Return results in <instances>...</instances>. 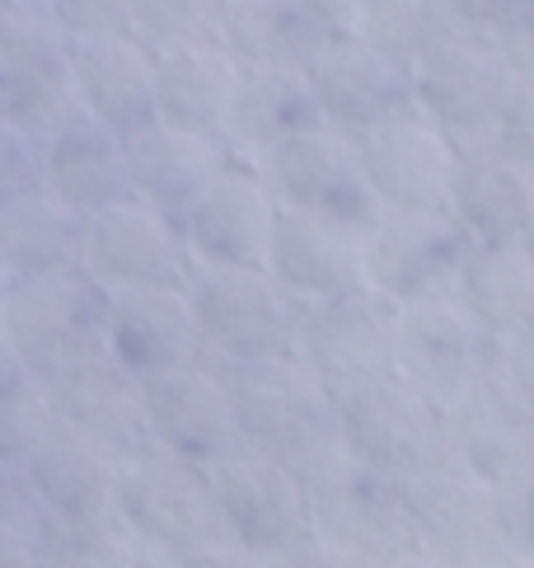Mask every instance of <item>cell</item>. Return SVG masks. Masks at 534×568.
<instances>
[{"label": "cell", "instance_id": "6da1fadb", "mask_svg": "<svg viewBox=\"0 0 534 568\" xmlns=\"http://www.w3.org/2000/svg\"><path fill=\"white\" fill-rule=\"evenodd\" d=\"M310 513V536L342 555H394L413 540V521L403 513L399 484L376 465L357 460L342 442L319 446L315 456L291 465Z\"/></svg>", "mask_w": 534, "mask_h": 568}, {"label": "cell", "instance_id": "7a4b0ae2", "mask_svg": "<svg viewBox=\"0 0 534 568\" xmlns=\"http://www.w3.org/2000/svg\"><path fill=\"white\" fill-rule=\"evenodd\" d=\"M113 517L155 555H202L225 545L207 465L183 460L155 442L117 460Z\"/></svg>", "mask_w": 534, "mask_h": 568}, {"label": "cell", "instance_id": "3957f363", "mask_svg": "<svg viewBox=\"0 0 534 568\" xmlns=\"http://www.w3.org/2000/svg\"><path fill=\"white\" fill-rule=\"evenodd\" d=\"M0 320H6L14 357L48 381L75 362L104 353L109 292L85 268L6 277L0 282Z\"/></svg>", "mask_w": 534, "mask_h": 568}, {"label": "cell", "instance_id": "277c9868", "mask_svg": "<svg viewBox=\"0 0 534 568\" xmlns=\"http://www.w3.org/2000/svg\"><path fill=\"white\" fill-rule=\"evenodd\" d=\"M225 395L235 409L239 442L258 452L296 465L315 456L319 446L338 442L333 423V395L300 357H258V362H230L220 376Z\"/></svg>", "mask_w": 534, "mask_h": 568}, {"label": "cell", "instance_id": "5b68a950", "mask_svg": "<svg viewBox=\"0 0 534 568\" xmlns=\"http://www.w3.org/2000/svg\"><path fill=\"white\" fill-rule=\"evenodd\" d=\"M408 80H413V104L455 141V146L487 141L511 90L521 85L516 71L506 67L497 38L464 29V24L441 33L437 43L418 57V67L408 71Z\"/></svg>", "mask_w": 534, "mask_h": 568}, {"label": "cell", "instance_id": "8992f818", "mask_svg": "<svg viewBox=\"0 0 534 568\" xmlns=\"http://www.w3.org/2000/svg\"><path fill=\"white\" fill-rule=\"evenodd\" d=\"M188 306L207 334V348L230 362L296 357L300 306L267 268H216L197 263L188 277Z\"/></svg>", "mask_w": 534, "mask_h": 568}, {"label": "cell", "instance_id": "52a82bcc", "mask_svg": "<svg viewBox=\"0 0 534 568\" xmlns=\"http://www.w3.org/2000/svg\"><path fill=\"white\" fill-rule=\"evenodd\" d=\"M437 446L479 475L492 494L534 479V399L502 372L437 404Z\"/></svg>", "mask_w": 534, "mask_h": 568}, {"label": "cell", "instance_id": "ba28073f", "mask_svg": "<svg viewBox=\"0 0 534 568\" xmlns=\"http://www.w3.org/2000/svg\"><path fill=\"white\" fill-rule=\"evenodd\" d=\"M258 179L277 207L315 212L328 221H342L352 231H371V221L380 216V202L361 174L357 141L328 123H315L277 141L273 151H263Z\"/></svg>", "mask_w": 534, "mask_h": 568}, {"label": "cell", "instance_id": "9c48e42d", "mask_svg": "<svg viewBox=\"0 0 534 568\" xmlns=\"http://www.w3.org/2000/svg\"><path fill=\"white\" fill-rule=\"evenodd\" d=\"M296 357L319 376V385H328V395L342 385L399 372V306L376 287L305 301Z\"/></svg>", "mask_w": 534, "mask_h": 568}, {"label": "cell", "instance_id": "30bf717a", "mask_svg": "<svg viewBox=\"0 0 534 568\" xmlns=\"http://www.w3.org/2000/svg\"><path fill=\"white\" fill-rule=\"evenodd\" d=\"M212 498L225 526V540H235L244 555H281L291 545L310 540V513H305L300 479L286 460L239 442L235 452L207 465Z\"/></svg>", "mask_w": 534, "mask_h": 568}, {"label": "cell", "instance_id": "8fae6325", "mask_svg": "<svg viewBox=\"0 0 534 568\" xmlns=\"http://www.w3.org/2000/svg\"><path fill=\"white\" fill-rule=\"evenodd\" d=\"M366 245V287H376L394 306L455 301L469 240L445 212H380Z\"/></svg>", "mask_w": 534, "mask_h": 568}, {"label": "cell", "instance_id": "7c38bea8", "mask_svg": "<svg viewBox=\"0 0 534 568\" xmlns=\"http://www.w3.org/2000/svg\"><path fill=\"white\" fill-rule=\"evenodd\" d=\"M338 442L380 475L399 479L437 452V404H431L403 372L333 390Z\"/></svg>", "mask_w": 534, "mask_h": 568}, {"label": "cell", "instance_id": "4fadbf2b", "mask_svg": "<svg viewBox=\"0 0 534 568\" xmlns=\"http://www.w3.org/2000/svg\"><path fill=\"white\" fill-rule=\"evenodd\" d=\"M80 268L104 292H183L197 258L183 245L178 221L127 197L85 216V258H80Z\"/></svg>", "mask_w": 534, "mask_h": 568}, {"label": "cell", "instance_id": "5bb4252c", "mask_svg": "<svg viewBox=\"0 0 534 568\" xmlns=\"http://www.w3.org/2000/svg\"><path fill=\"white\" fill-rule=\"evenodd\" d=\"M352 141L380 212H445L455 141L418 104L389 113L384 123L357 132Z\"/></svg>", "mask_w": 534, "mask_h": 568}, {"label": "cell", "instance_id": "9a60e30c", "mask_svg": "<svg viewBox=\"0 0 534 568\" xmlns=\"http://www.w3.org/2000/svg\"><path fill=\"white\" fill-rule=\"evenodd\" d=\"M394 367L431 404L464 395L469 385L502 372V338L487 334L460 301L399 306V362Z\"/></svg>", "mask_w": 534, "mask_h": 568}, {"label": "cell", "instance_id": "2e32d148", "mask_svg": "<svg viewBox=\"0 0 534 568\" xmlns=\"http://www.w3.org/2000/svg\"><path fill=\"white\" fill-rule=\"evenodd\" d=\"M310 80L315 109L328 128L357 136L366 128L384 123L389 113L413 104V80L399 62H389L380 48H371L357 29L324 33L315 57L300 67Z\"/></svg>", "mask_w": 534, "mask_h": 568}, {"label": "cell", "instance_id": "e0dca14e", "mask_svg": "<svg viewBox=\"0 0 534 568\" xmlns=\"http://www.w3.org/2000/svg\"><path fill=\"white\" fill-rule=\"evenodd\" d=\"M48 395H52L57 428L94 442L113 460H127L151 442L141 376H132L117 357H109V348L48 376Z\"/></svg>", "mask_w": 534, "mask_h": 568}, {"label": "cell", "instance_id": "ac0fdd59", "mask_svg": "<svg viewBox=\"0 0 534 568\" xmlns=\"http://www.w3.org/2000/svg\"><path fill=\"white\" fill-rule=\"evenodd\" d=\"M277 202L263 189L258 170H225L212 179L202 197L178 216L183 245L197 263H216V268H263L267 235H273Z\"/></svg>", "mask_w": 534, "mask_h": 568}, {"label": "cell", "instance_id": "d6986e66", "mask_svg": "<svg viewBox=\"0 0 534 568\" xmlns=\"http://www.w3.org/2000/svg\"><path fill=\"white\" fill-rule=\"evenodd\" d=\"M104 348L132 376H164L183 367H202L207 334L188 306V292H109V329Z\"/></svg>", "mask_w": 534, "mask_h": 568}, {"label": "cell", "instance_id": "ffe728a7", "mask_svg": "<svg viewBox=\"0 0 534 568\" xmlns=\"http://www.w3.org/2000/svg\"><path fill=\"white\" fill-rule=\"evenodd\" d=\"M445 216L474 245H525L534 235V174L511 165L487 141L455 146Z\"/></svg>", "mask_w": 534, "mask_h": 568}, {"label": "cell", "instance_id": "44dd1931", "mask_svg": "<svg viewBox=\"0 0 534 568\" xmlns=\"http://www.w3.org/2000/svg\"><path fill=\"white\" fill-rule=\"evenodd\" d=\"M263 268L296 301H324V296L366 287V245H361V231L342 226V221L277 207Z\"/></svg>", "mask_w": 534, "mask_h": 568}, {"label": "cell", "instance_id": "7402d4cb", "mask_svg": "<svg viewBox=\"0 0 534 568\" xmlns=\"http://www.w3.org/2000/svg\"><path fill=\"white\" fill-rule=\"evenodd\" d=\"M141 399H146V433L164 452L193 465H212L239 446L230 395H225L220 376H212L207 367L146 376Z\"/></svg>", "mask_w": 534, "mask_h": 568}, {"label": "cell", "instance_id": "603a6c76", "mask_svg": "<svg viewBox=\"0 0 534 568\" xmlns=\"http://www.w3.org/2000/svg\"><path fill=\"white\" fill-rule=\"evenodd\" d=\"M127 151V179H132V197L146 207L164 212L178 221L183 212L202 197V189L225 170V146L212 136L183 132L174 123H141L136 132L122 136Z\"/></svg>", "mask_w": 534, "mask_h": 568}, {"label": "cell", "instance_id": "cb8c5ba5", "mask_svg": "<svg viewBox=\"0 0 534 568\" xmlns=\"http://www.w3.org/2000/svg\"><path fill=\"white\" fill-rule=\"evenodd\" d=\"M80 109L113 132H136L155 118V52L136 33L80 38L71 43Z\"/></svg>", "mask_w": 534, "mask_h": 568}, {"label": "cell", "instance_id": "d4e9b609", "mask_svg": "<svg viewBox=\"0 0 534 568\" xmlns=\"http://www.w3.org/2000/svg\"><path fill=\"white\" fill-rule=\"evenodd\" d=\"M394 484L413 531L427 540L464 550L469 540L497 531V494L479 475H469L455 456H445L441 446Z\"/></svg>", "mask_w": 534, "mask_h": 568}, {"label": "cell", "instance_id": "484cf974", "mask_svg": "<svg viewBox=\"0 0 534 568\" xmlns=\"http://www.w3.org/2000/svg\"><path fill=\"white\" fill-rule=\"evenodd\" d=\"M43 189L57 193L80 216H94L113 207V202H127L132 179H127L122 132L80 113L66 128L43 136Z\"/></svg>", "mask_w": 534, "mask_h": 568}, {"label": "cell", "instance_id": "4316f807", "mask_svg": "<svg viewBox=\"0 0 534 568\" xmlns=\"http://www.w3.org/2000/svg\"><path fill=\"white\" fill-rule=\"evenodd\" d=\"M19 479L52 521H99L117 507V460L66 428H52Z\"/></svg>", "mask_w": 534, "mask_h": 568}, {"label": "cell", "instance_id": "83f0119b", "mask_svg": "<svg viewBox=\"0 0 534 568\" xmlns=\"http://www.w3.org/2000/svg\"><path fill=\"white\" fill-rule=\"evenodd\" d=\"M239 62L220 43H188L155 52V118L183 132L220 141Z\"/></svg>", "mask_w": 534, "mask_h": 568}, {"label": "cell", "instance_id": "f1b7e54d", "mask_svg": "<svg viewBox=\"0 0 534 568\" xmlns=\"http://www.w3.org/2000/svg\"><path fill=\"white\" fill-rule=\"evenodd\" d=\"M324 123L310 94V80L300 67H239L230 113H225L220 146H235L244 155H263L277 141L296 136L305 128Z\"/></svg>", "mask_w": 534, "mask_h": 568}, {"label": "cell", "instance_id": "f546056e", "mask_svg": "<svg viewBox=\"0 0 534 568\" xmlns=\"http://www.w3.org/2000/svg\"><path fill=\"white\" fill-rule=\"evenodd\" d=\"M85 258V216L57 193L38 189L0 202V268L6 277L71 273Z\"/></svg>", "mask_w": 534, "mask_h": 568}, {"label": "cell", "instance_id": "4dcf8cb0", "mask_svg": "<svg viewBox=\"0 0 534 568\" xmlns=\"http://www.w3.org/2000/svg\"><path fill=\"white\" fill-rule=\"evenodd\" d=\"M324 33L300 0H225L216 43L239 67H305Z\"/></svg>", "mask_w": 534, "mask_h": 568}, {"label": "cell", "instance_id": "1f68e13d", "mask_svg": "<svg viewBox=\"0 0 534 568\" xmlns=\"http://www.w3.org/2000/svg\"><path fill=\"white\" fill-rule=\"evenodd\" d=\"M455 301L497 338L530 329L534 324V254L525 245H469Z\"/></svg>", "mask_w": 534, "mask_h": 568}, {"label": "cell", "instance_id": "d6a6232c", "mask_svg": "<svg viewBox=\"0 0 534 568\" xmlns=\"http://www.w3.org/2000/svg\"><path fill=\"white\" fill-rule=\"evenodd\" d=\"M0 113L33 136H52L80 118V90L71 71V43L66 48H33L6 57V85H0Z\"/></svg>", "mask_w": 534, "mask_h": 568}, {"label": "cell", "instance_id": "836d02e7", "mask_svg": "<svg viewBox=\"0 0 534 568\" xmlns=\"http://www.w3.org/2000/svg\"><path fill=\"white\" fill-rule=\"evenodd\" d=\"M57 414H52V395L48 381L33 376L24 362H10L0 372V470L19 475L29 465V456L52 437Z\"/></svg>", "mask_w": 534, "mask_h": 568}, {"label": "cell", "instance_id": "e575fe53", "mask_svg": "<svg viewBox=\"0 0 534 568\" xmlns=\"http://www.w3.org/2000/svg\"><path fill=\"white\" fill-rule=\"evenodd\" d=\"M450 29H455V19H450L445 0H366L357 19V33L366 43L380 48L403 71H413L418 57Z\"/></svg>", "mask_w": 534, "mask_h": 568}, {"label": "cell", "instance_id": "d590c367", "mask_svg": "<svg viewBox=\"0 0 534 568\" xmlns=\"http://www.w3.org/2000/svg\"><path fill=\"white\" fill-rule=\"evenodd\" d=\"M141 540L117 517L52 521L38 568H141Z\"/></svg>", "mask_w": 534, "mask_h": 568}, {"label": "cell", "instance_id": "8d00e7d4", "mask_svg": "<svg viewBox=\"0 0 534 568\" xmlns=\"http://www.w3.org/2000/svg\"><path fill=\"white\" fill-rule=\"evenodd\" d=\"M225 0H132V33L151 52L216 43Z\"/></svg>", "mask_w": 534, "mask_h": 568}, {"label": "cell", "instance_id": "74e56055", "mask_svg": "<svg viewBox=\"0 0 534 568\" xmlns=\"http://www.w3.org/2000/svg\"><path fill=\"white\" fill-rule=\"evenodd\" d=\"M52 517L38 507L19 475H0V568H38Z\"/></svg>", "mask_w": 534, "mask_h": 568}, {"label": "cell", "instance_id": "f35d334b", "mask_svg": "<svg viewBox=\"0 0 534 568\" xmlns=\"http://www.w3.org/2000/svg\"><path fill=\"white\" fill-rule=\"evenodd\" d=\"M43 189V136L24 132L0 113V202Z\"/></svg>", "mask_w": 534, "mask_h": 568}, {"label": "cell", "instance_id": "ab89813d", "mask_svg": "<svg viewBox=\"0 0 534 568\" xmlns=\"http://www.w3.org/2000/svg\"><path fill=\"white\" fill-rule=\"evenodd\" d=\"M48 10L71 43H80V38L132 33V0H48Z\"/></svg>", "mask_w": 534, "mask_h": 568}, {"label": "cell", "instance_id": "60d3db41", "mask_svg": "<svg viewBox=\"0 0 534 568\" xmlns=\"http://www.w3.org/2000/svg\"><path fill=\"white\" fill-rule=\"evenodd\" d=\"M487 146L502 151L511 165H521L525 174H534V80H521V85L511 90Z\"/></svg>", "mask_w": 534, "mask_h": 568}, {"label": "cell", "instance_id": "b9f144b4", "mask_svg": "<svg viewBox=\"0 0 534 568\" xmlns=\"http://www.w3.org/2000/svg\"><path fill=\"white\" fill-rule=\"evenodd\" d=\"M492 38H497V48L506 57V67L516 71V80H534V0L511 14Z\"/></svg>", "mask_w": 534, "mask_h": 568}, {"label": "cell", "instance_id": "7bdbcfd3", "mask_svg": "<svg viewBox=\"0 0 534 568\" xmlns=\"http://www.w3.org/2000/svg\"><path fill=\"white\" fill-rule=\"evenodd\" d=\"M497 531L525 540L534 550V479L516 484V489L497 494Z\"/></svg>", "mask_w": 534, "mask_h": 568}, {"label": "cell", "instance_id": "ee69618b", "mask_svg": "<svg viewBox=\"0 0 534 568\" xmlns=\"http://www.w3.org/2000/svg\"><path fill=\"white\" fill-rule=\"evenodd\" d=\"M525 6L530 0H445L450 19L464 29H479V33H497L511 14L525 10Z\"/></svg>", "mask_w": 534, "mask_h": 568}, {"label": "cell", "instance_id": "f6af8a7d", "mask_svg": "<svg viewBox=\"0 0 534 568\" xmlns=\"http://www.w3.org/2000/svg\"><path fill=\"white\" fill-rule=\"evenodd\" d=\"M502 376L516 385L525 399H534V324L521 334L502 338Z\"/></svg>", "mask_w": 534, "mask_h": 568}, {"label": "cell", "instance_id": "bcb514c9", "mask_svg": "<svg viewBox=\"0 0 534 568\" xmlns=\"http://www.w3.org/2000/svg\"><path fill=\"white\" fill-rule=\"evenodd\" d=\"M300 10L315 19L319 29L338 33V29H357V19L366 10V0H300Z\"/></svg>", "mask_w": 534, "mask_h": 568}, {"label": "cell", "instance_id": "7dc6e473", "mask_svg": "<svg viewBox=\"0 0 534 568\" xmlns=\"http://www.w3.org/2000/svg\"><path fill=\"white\" fill-rule=\"evenodd\" d=\"M14 362V348H10V334H6V320H0V372Z\"/></svg>", "mask_w": 534, "mask_h": 568}, {"label": "cell", "instance_id": "c3c4849f", "mask_svg": "<svg viewBox=\"0 0 534 568\" xmlns=\"http://www.w3.org/2000/svg\"><path fill=\"white\" fill-rule=\"evenodd\" d=\"M0 85H6V48H0Z\"/></svg>", "mask_w": 534, "mask_h": 568}, {"label": "cell", "instance_id": "681fc988", "mask_svg": "<svg viewBox=\"0 0 534 568\" xmlns=\"http://www.w3.org/2000/svg\"><path fill=\"white\" fill-rule=\"evenodd\" d=\"M525 250H530V254H534V235H530V240H525Z\"/></svg>", "mask_w": 534, "mask_h": 568}, {"label": "cell", "instance_id": "f907efd6", "mask_svg": "<svg viewBox=\"0 0 534 568\" xmlns=\"http://www.w3.org/2000/svg\"><path fill=\"white\" fill-rule=\"evenodd\" d=\"M0 282H6V268H0Z\"/></svg>", "mask_w": 534, "mask_h": 568}, {"label": "cell", "instance_id": "816d5d0a", "mask_svg": "<svg viewBox=\"0 0 534 568\" xmlns=\"http://www.w3.org/2000/svg\"><path fill=\"white\" fill-rule=\"evenodd\" d=\"M0 475H6V470H0Z\"/></svg>", "mask_w": 534, "mask_h": 568}]
</instances>
